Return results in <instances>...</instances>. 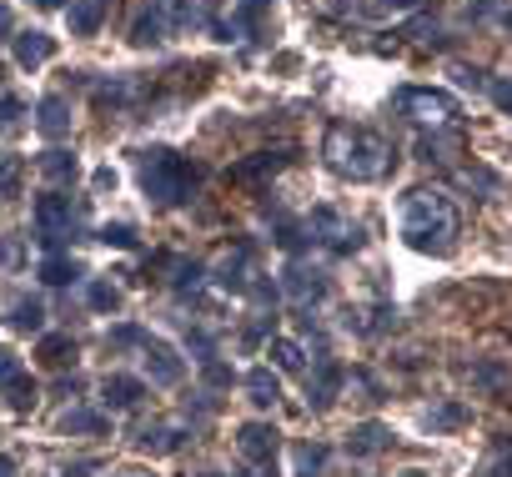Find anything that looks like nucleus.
<instances>
[{
  "label": "nucleus",
  "instance_id": "18",
  "mask_svg": "<svg viewBox=\"0 0 512 477\" xmlns=\"http://www.w3.org/2000/svg\"><path fill=\"white\" fill-rule=\"evenodd\" d=\"M382 447H392V432H387L382 422H362V427L347 437V452H352V457H372V452H382Z\"/></svg>",
  "mask_w": 512,
  "mask_h": 477
},
{
  "label": "nucleus",
  "instance_id": "40",
  "mask_svg": "<svg viewBox=\"0 0 512 477\" xmlns=\"http://www.w3.org/2000/svg\"><path fill=\"white\" fill-rule=\"evenodd\" d=\"M96 472V462H76V467H66V477H91Z\"/></svg>",
  "mask_w": 512,
  "mask_h": 477
},
{
  "label": "nucleus",
  "instance_id": "3",
  "mask_svg": "<svg viewBox=\"0 0 512 477\" xmlns=\"http://www.w3.org/2000/svg\"><path fill=\"white\" fill-rule=\"evenodd\" d=\"M196 186H201V171H196L186 156H176V151H166V146H156V151L141 156V191H146L156 206H186Z\"/></svg>",
  "mask_w": 512,
  "mask_h": 477
},
{
  "label": "nucleus",
  "instance_id": "39",
  "mask_svg": "<svg viewBox=\"0 0 512 477\" xmlns=\"http://www.w3.org/2000/svg\"><path fill=\"white\" fill-rule=\"evenodd\" d=\"M56 392H61V397H76V392H81V377H66V382H61Z\"/></svg>",
  "mask_w": 512,
  "mask_h": 477
},
{
  "label": "nucleus",
  "instance_id": "9",
  "mask_svg": "<svg viewBox=\"0 0 512 477\" xmlns=\"http://www.w3.org/2000/svg\"><path fill=\"white\" fill-rule=\"evenodd\" d=\"M141 397H146V382H141V377L111 372V377L101 382V402H106L111 412H131V407H141Z\"/></svg>",
  "mask_w": 512,
  "mask_h": 477
},
{
  "label": "nucleus",
  "instance_id": "37",
  "mask_svg": "<svg viewBox=\"0 0 512 477\" xmlns=\"http://www.w3.org/2000/svg\"><path fill=\"white\" fill-rule=\"evenodd\" d=\"M432 422H437V427H457V422H462V407H442Z\"/></svg>",
  "mask_w": 512,
  "mask_h": 477
},
{
  "label": "nucleus",
  "instance_id": "38",
  "mask_svg": "<svg viewBox=\"0 0 512 477\" xmlns=\"http://www.w3.org/2000/svg\"><path fill=\"white\" fill-rule=\"evenodd\" d=\"M111 477H156V472H151V467H116Z\"/></svg>",
  "mask_w": 512,
  "mask_h": 477
},
{
  "label": "nucleus",
  "instance_id": "22",
  "mask_svg": "<svg viewBox=\"0 0 512 477\" xmlns=\"http://www.w3.org/2000/svg\"><path fill=\"white\" fill-rule=\"evenodd\" d=\"M6 322H11L16 332H41V327H46V307H41L36 297H16Z\"/></svg>",
  "mask_w": 512,
  "mask_h": 477
},
{
  "label": "nucleus",
  "instance_id": "43",
  "mask_svg": "<svg viewBox=\"0 0 512 477\" xmlns=\"http://www.w3.org/2000/svg\"><path fill=\"white\" fill-rule=\"evenodd\" d=\"M407 477H427V472H407Z\"/></svg>",
  "mask_w": 512,
  "mask_h": 477
},
{
  "label": "nucleus",
  "instance_id": "31",
  "mask_svg": "<svg viewBox=\"0 0 512 477\" xmlns=\"http://www.w3.org/2000/svg\"><path fill=\"white\" fill-rule=\"evenodd\" d=\"M21 116H26V106H21L16 96H0V131H16Z\"/></svg>",
  "mask_w": 512,
  "mask_h": 477
},
{
  "label": "nucleus",
  "instance_id": "29",
  "mask_svg": "<svg viewBox=\"0 0 512 477\" xmlns=\"http://www.w3.org/2000/svg\"><path fill=\"white\" fill-rule=\"evenodd\" d=\"M322 467H327V447H317V442L297 447V477H322Z\"/></svg>",
  "mask_w": 512,
  "mask_h": 477
},
{
  "label": "nucleus",
  "instance_id": "17",
  "mask_svg": "<svg viewBox=\"0 0 512 477\" xmlns=\"http://www.w3.org/2000/svg\"><path fill=\"white\" fill-rule=\"evenodd\" d=\"M267 6H272V0H236L231 26H216L221 41H231V36H241V31H256V26H262V16H267Z\"/></svg>",
  "mask_w": 512,
  "mask_h": 477
},
{
  "label": "nucleus",
  "instance_id": "7",
  "mask_svg": "<svg viewBox=\"0 0 512 477\" xmlns=\"http://www.w3.org/2000/svg\"><path fill=\"white\" fill-rule=\"evenodd\" d=\"M71 231H76V206H71V196L46 191V196L36 201V236H41V247L56 252Z\"/></svg>",
  "mask_w": 512,
  "mask_h": 477
},
{
  "label": "nucleus",
  "instance_id": "34",
  "mask_svg": "<svg viewBox=\"0 0 512 477\" xmlns=\"http://www.w3.org/2000/svg\"><path fill=\"white\" fill-rule=\"evenodd\" d=\"M116 302H121V297H116V287H106V282H96V287H91V307H96V312H111Z\"/></svg>",
  "mask_w": 512,
  "mask_h": 477
},
{
  "label": "nucleus",
  "instance_id": "21",
  "mask_svg": "<svg viewBox=\"0 0 512 477\" xmlns=\"http://www.w3.org/2000/svg\"><path fill=\"white\" fill-rule=\"evenodd\" d=\"M41 282H46V287H71V282H81V267H76L66 252H46V262H41Z\"/></svg>",
  "mask_w": 512,
  "mask_h": 477
},
{
  "label": "nucleus",
  "instance_id": "41",
  "mask_svg": "<svg viewBox=\"0 0 512 477\" xmlns=\"http://www.w3.org/2000/svg\"><path fill=\"white\" fill-rule=\"evenodd\" d=\"M0 477H16V462H11L6 452H0Z\"/></svg>",
  "mask_w": 512,
  "mask_h": 477
},
{
  "label": "nucleus",
  "instance_id": "2",
  "mask_svg": "<svg viewBox=\"0 0 512 477\" xmlns=\"http://www.w3.org/2000/svg\"><path fill=\"white\" fill-rule=\"evenodd\" d=\"M322 156H327V166H332L342 181H382L387 166H392V146H387V136H377L372 126H352V121L327 126V136H322Z\"/></svg>",
  "mask_w": 512,
  "mask_h": 477
},
{
  "label": "nucleus",
  "instance_id": "36",
  "mask_svg": "<svg viewBox=\"0 0 512 477\" xmlns=\"http://www.w3.org/2000/svg\"><path fill=\"white\" fill-rule=\"evenodd\" d=\"M16 36V16H11V6H0V41H11Z\"/></svg>",
  "mask_w": 512,
  "mask_h": 477
},
{
  "label": "nucleus",
  "instance_id": "8",
  "mask_svg": "<svg viewBox=\"0 0 512 477\" xmlns=\"http://www.w3.org/2000/svg\"><path fill=\"white\" fill-rule=\"evenodd\" d=\"M136 347H141V367H146V377H151L156 387H176V382L186 377V362L176 357V347H171V342H161V337L141 332V337H136Z\"/></svg>",
  "mask_w": 512,
  "mask_h": 477
},
{
  "label": "nucleus",
  "instance_id": "42",
  "mask_svg": "<svg viewBox=\"0 0 512 477\" xmlns=\"http://www.w3.org/2000/svg\"><path fill=\"white\" fill-rule=\"evenodd\" d=\"M36 6H46V11H56V6H71V0H36Z\"/></svg>",
  "mask_w": 512,
  "mask_h": 477
},
{
  "label": "nucleus",
  "instance_id": "35",
  "mask_svg": "<svg viewBox=\"0 0 512 477\" xmlns=\"http://www.w3.org/2000/svg\"><path fill=\"white\" fill-rule=\"evenodd\" d=\"M487 91H492V101L512 116V81H497V86H487Z\"/></svg>",
  "mask_w": 512,
  "mask_h": 477
},
{
  "label": "nucleus",
  "instance_id": "26",
  "mask_svg": "<svg viewBox=\"0 0 512 477\" xmlns=\"http://www.w3.org/2000/svg\"><path fill=\"white\" fill-rule=\"evenodd\" d=\"M136 442H141V447H151V452H176V447H181V432H176V427H166V422H156V427H141V432H136Z\"/></svg>",
  "mask_w": 512,
  "mask_h": 477
},
{
  "label": "nucleus",
  "instance_id": "12",
  "mask_svg": "<svg viewBox=\"0 0 512 477\" xmlns=\"http://www.w3.org/2000/svg\"><path fill=\"white\" fill-rule=\"evenodd\" d=\"M36 131H41L46 141L71 136V106H66V96H46V101L36 106Z\"/></svg>",
  "mask_w": 512,
  "mask_h": 477
},
{
  "label": "nucleus",
  "instance_id": "5",
  "mask_svg": "<svg viewBox=\"0 0 512 477\" xmlns=\"http://www.w3.org/2000/svg\"><path fill=\"white\" fill-rule=\"evenodd\" d=\"M397 111L412 121V126H427V131H447L457 121V101L447 91H432V86H407L397 91Z\"/></svg>",
  "mask_w": 512,
  "mask_h": 477
},
{
  "label": "nucleus",
  "instance_id": "16",
  "mask_svg": "<svg viewBox=\"0 0 512 477\" xmlns=\"http://www.w3.org/2000/svg\"><path fill=\"white\" fill-rule=\"evenodd\" d=\"M337 387H342V367H337V362H322V367L307 377V397H312V407H317V412H322V407H332Z\"/></svg>",
  "mask_w": 512,
  "mask_h": 477
},
{
  "label": "nucleus",
  "instance_id": "30",
  "mask_svg": "<svg viewBox=\"0 0 512 477\" xmlns=\"http://www.w3.org/2000/svg\"><path fill=\"white\" fill-rule=\"evenodd\" d=\"M101 242H106V247H126V252H131V247H136V231H131L126 221H116V226H101Z\"/></svg>",
  "mask_w": 512,
  "mask_h": 477
},
{
  "label": "nucleus",
  "instance_id": "15",
  "mask_svg": "<svg viewBox=\"0 0 512 477\" xmlns=\"http://www.w3.org/2000/svg\"><path fill=\"white\" fill-rule=\"evenodd\" d=\"M66 21H71V36H96L106 21V0H71Z\"/></svg>",
  "mask_w": 512,
  "mask_h": 477
},
{
  "label": "nucleus",
  "instance_id": "6",
  "mask_svg": "<svg viewBox=\"0 0 512 477\" xmlns=\"http://www.w3.org/2000/svg\"><path fill=\"white\" fill-rule=\"evenodd\" d=\"M307 242H317V247H327V252L347 257V252H357V247H362V226H357V221H347L337 206H317V211L307 216Z\"/></svg>",
  "mask_w": 512,
  "mask_h": 477
},
{
  "label": "nucleus",
  "instance_id": "11",
  "mask_svg": "<svg viewBox=\"0 0 512 477\" xmlns=\"http://www.w3.org/2000/svg\"><path fill=\"white\" fill-rule=\"evenodd\" d=\"M166 31H171L166 0H151V6L136 16V26H131V41H136V46H156V41H166Z\"/></svg>",
  "mask_w": 512,
  "mask_h": 477
},
{
  "label": "nucleus",
  "instance_id": "23",
  "mask_svg": "<svg viewBox=\"0 0 512 477\" xmlns=\"http://www.w3.org/2000/svg\"><path fill=\"white\" fill-rule=\"evenodd\" d=\"M246 392H251V402H256V407H272V402L282 397V387H277L272 367H251V372H246Z\"/></svg>",
  "mask_w": 512,
  "mask_h": 477
},
{
  "label": "nucleus",
  "instance_id": "13",
  "mask_svg": "<svg viewBox=\"0 0 512 477\" xmlns=\"http://www.w3.org/2000/svg\"><path fill=\"white\" fill-rule=\"evenodd\" d=\"M282 166H287V151H256L231 166V181H262V176H277Z\"/></svg>",
  "mask_w": 512,
  "mask_h": 477
},
{
  "label": "nucleus",
  "instance_id": "24",
  "mask_svg": "<svg viewBox=\"0 0 512 477\" xmlns=\"http://www.w3.org/2000/svg\"><path fill=\"white\" fill-rule=\"evenodd\" d=\"M61 432H76V437H96L106 432V412H91V407H71L61 417Z\"/></svg>",
  "mask_w": 512,
  "mask_h": 477
},
{
  "label": "nucleus",
  "instance_id": "27",
  "mask_svg": "<svg viewBox=\"0 0 512 477\" xmlns=\"http://www.w3.org/2000/svg\"><path fill=\"white\" fill-rule=\"evenodd\" d=\"M21 176H26L21 156H0V196H21Z\"/></svg>",
  "mask_w": 512,
  "mask_h": 477
},
{
  "label": "nucleus",
  "instance_id": "28",
  "mask_svg": "<svg viewBox=\"0 0 512 477\" xmlns=\"http://www.w3.org/2000/svg\"><path fill=\"white\" fill-rule=\"evenodd\" d=\"M0 392H6V402H11L16 412H31V407H36V382H31L26 372H21L11 387H0Z\"/></svg>",
  "mask_w": 512,
  "mask_h": 477
},
{
  "label": "nucleus",
  "instance_id": "44",
  "mask_svg": "<svg viewBox=\"0 0 512 477\" xmlns=\"http://www.w3.org/2000/svg\"><path fill=\"white\" fill-rule=\"evenodd\" d=\"M201 477H221V472H201Z\"/></svg>",
  "mask_w": 512,
  "mask_h": 477
},
{
  "label": "nucleus",
  "instance_id": "33",
  "mask_svg": "<svg viewBox=\"0 0 512 477\" xmlns=\"http://www.w3.org/2000/svg\"><path fill=\"white\" fill-rule=\"evenodd\" d=\"M21 377V357L16 352H6V347H0V387H11Z\"/></svg>",
  "mask_w": 512,
  "mask_h": 477
},
{
  "label": "nucleus",
  "instance_id": "32",
  "mask_svg": "<svg viewBox=\"0 0 512 477\" xmlns=\"http://www.w3.org/2000/svg\"><path fill=\"white\" fill-rule=\"evenodd\" d=\"M21 236H6V242H0V272H11V267H21Z\"/></svg>",
  "mask_w": 512,
  "mask_h": 477
},
{
  "label": "nucleus",
  "instance_id": "14",
  "mask_svg": "<svg viewBox=\"0 0 512 477\" xmlns=\"http://www.w3.org/2000/svg\"><path fill=\"white\" fill-rule=\"evenodd\" d=\"M287 292L302 302V307H317L327 297V277L322 272H307V267H287Z\"/></svg>",
  "mask_w": 512,
  "mask_h": 477
},
{
  "label": "nucleus",
  "instance_id": "1",
  "mask_svg": "<svg viewBox=\"0 0 512 477\" xmlns=\"http://www.w3.org/2000/svg\"><path fill=\"white\" fill-rule=\"evenodd\" d=\"M462 236V211L452 191L442 186H417L402 201V242L422 257H452Z\"/></svg>",
  "mask_w": 512,
  "mask_h": 477
},
{
  "label": "nucleus",
  "instance_id": "10",
  "mask_svg": "<svg viewBox=\"0 0 512 477\" xmlns=\"http://www.w3.org/2000/svg\"><path fill=\"white\" fill-rule=\"evenodd\" d=\"M11 46H16V66H26V71H36L56 56V36H46V31H16Z\"/></svg>",
  "mask_w": 512,
  "mask_h": 477
},
{
  "label": "nucleus",
  "instance_id": "4",
  "mask_svg": "<svg viewBox=\"0 0 512 477\" xmlns=\"http://www.w3.org/2000/svg\"><path fill=\"white\" fill-rule=\"evenodd\" d=\"M236 452L246 462L241 477H277V452H282V432L272 422H246L236 432Z\"/></svg>",
  "mask_w": 512,
  "mask_h": 477
},
{
  "label": "nucleus",
  "instance_id": "20",
  "mask_svg": "<svg viewBox=\"0 0 512 477\" xmlns=\"http://www.w3.org/2000/svg\"><path fill=\"white\" fill-rule=\"evenodd\" d=\"M36 166H41V176H46V181H56V186L76 181V171H81V166H76V156H71V151H61V146H51Z\"/></svg>",
  "mask_w": 512,
  "mask_h": 477
},
{
  "label": "nucleus",
  "instance_id": "25",
  "mask_svg": "<svg viewBox=\"0 0 512 477\" xmlns=\"http://www.w3.org/2000/svg\"><path fill=\"white\" fill-rule=\"evenodd\" d=\"M41 362H46V367H71V362H76V342H71L66 332L41 337Z\"/></svg>",
  "mask_w": 512,
  "mask_h": 477
},
{
  "label": "nucleus",
  "instance_id": "19",
  "mask_svg": "<svg viewBox=\"0 0 512 477\" xmlns=\"http://www.w3.org/2000/svg\"><path fill=\"white\" fill-rule=\"evenodd\" d=\"M267 357L277 362V372H292V377L307 372V352H302V342H292V337H272Z\"/></svg>",
  "mask_w": 512,
  "mask_h": 477
}]
</instances>
